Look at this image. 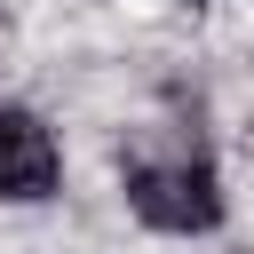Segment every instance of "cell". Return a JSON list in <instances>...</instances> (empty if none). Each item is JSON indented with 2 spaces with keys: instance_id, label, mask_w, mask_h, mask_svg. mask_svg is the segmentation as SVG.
Segmentation results:
<instances>
[{
  "instance_id": "1",
  "label": "cell",
  "mask_w": 254,
  "mask_h": 254,
  "mask_svg": "<svg viewBox=\"0 0 254 254\" xmlns=\"http://www.w3.org/2000/svg\"><path fill=\"white\" fill-rule=\"evenodd\" d=\"M119 190L135 206L143 230H167V238H198L222 222V175H214V151L198 135V119L183 111H159L143 127H127L119 143Z\"/></svg>"
},
{
  "instance_id": "2",
  "label": "cell",
  "mask_w": 254,
  "mask_h": 254,
  "mask_svg": "<svg viewBox=\"0 0 254 254\" xmlns=\"http://www.w3.org/2000/svg\"><path fill=\"white\" fill-rule=\"evenodd\" d=\"M64 183V143L32 103H0V198L8 206H40Z\"/></svg>"
},
{
  "instance_id": "3",
  "label": "cell",
  "mask_w": 254,
  "mask_h": 254,
  "mask_svg": "<svg viewBox=\"0 0 254 254\" xmlns=\"http://www.w3.org/2000/svg\"><path fill=\"white\" fill-rule=\"evenodd\" d=\"M230 254H254V246H230Z\"/></svg>"
}]
</instances>
